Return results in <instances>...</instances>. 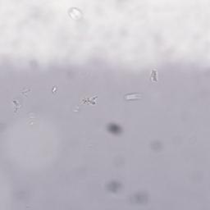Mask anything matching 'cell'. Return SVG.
<instances>
[{
    "instance_id": "1",
    "label": "cell",
    "mask_w": 210,
    "mask_h": 210,
    "mask_svg": "<svg viewBox=\"0 0 210 210\" xmlns=\"http://www.w3.org/2000/svg\"><path fill=\"white\" fill-rule=\"evenodd\" d=\"M97 100H98V94L87 95L80 100L77 107H80L82 105H97V103H98Z\"/></svg>"
},
{
    "instance_id": "2",
    "label": "cell",
    "mask_w": 210,
    "mask_h": 210,
    "mask_svg": "<svg viewBox=\"0 0 210 210\" xmlns=\"http://www.w3.org/2000/svg\"><path fill=\"white\" fill-rule=\"evenodd\" d=\"M141 99H142V94H138V93L128 94L125 95L124 97L125 101H127V102H132V101H136V100H141Z\"/></svg>"
},
{
    "instance_id": "3",
    "label": "cell",
    "mask_w": 210,
    "mask_h": 210,
    "mask_svg": "<svg viewBox=\"0 0 210 210\" xmlns=\"http://www.w3.org/2000/svg\"><path fill=\"white\" fill-rule=\"evenodd\" d=\"M158 70L154 67L151 69V72H150V76H149V79H150V81L152 83H158Z\"/></svg>"
},
{
    "instance_id": "4",
    "label": "cell",
    "mask_w": 210,
    "mask_h": 210,
    "mask_svg": "<svg viewBox=\"0 0 210 210\" xmlns=\"http://www.w3.org/2000/svg\"><path fill=\"white\" fill-rule=\"evenodd\" d=\"M31 89H30V90L25 89L24 90H21V94H22V95H24V97H25V96H27L28 94H30V93H31Z\"/></svg>"
}]
</instances>
